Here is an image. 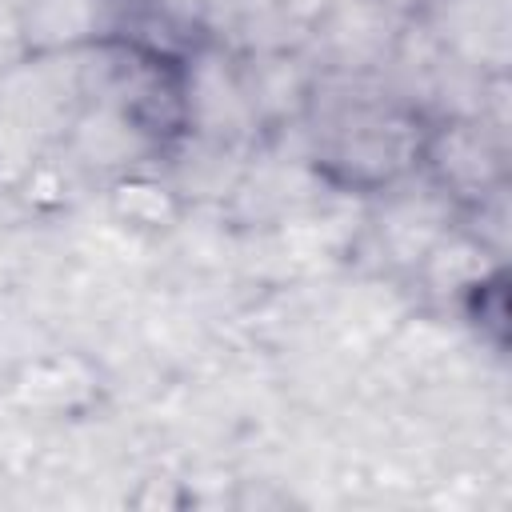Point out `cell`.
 Masks as SVG:
<instances>
[{
	"mask_svg": "<svg viewBox=\"0 0 512 512\" xmlns=\"http://www.w3.org/2000/svg\"><path fill=\"white\" fill-rule=\"evenodd\" d=\"M428 128L416 112L384 100H352L316 136V168L352 192H376L424 168Z\"/></svg>",
	"mask_w": 512,
	"mask_h": 512,
	"instance_id": "6da1fadb",
	"label": "cell"
}]
</instances>
